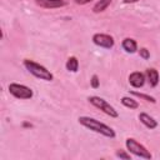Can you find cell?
I'll return each instance as SVG.
<instances>
[{"label":"cell","mask_w":160,"mask_h":160,"mask_svg":"<svg viewBox=\"0 0 160 160\" xmlns=\"http://www.w3.org/2000/svg\"><path fill=\"white\" fill-rule=\"evenodd\" d=\"M78 121H79L80 125H82V126L86 128L88 130H91V131H94V132H96V134H100V135H102V136H105V138L114 139V138L116 136V132H115V130H114L111 126H109V125L101 122L100 120H98V119H95V118L85 116V115H84V116H79Z\"/></svg>","instance_id":"1"},{"label":"cell","mask_w":160,"mask_h":160,"mask_svg":"<svg viewBox=\"0 0 160 160\" xmlns=\"http://www.w3.org/2000/svg\"><path fill=\"white\" fill-rule=\"evenodd\" d=\"M22 65L24 68L32 75L35 76L36 79H40V80H44V81H52L54 80V75L50 70H48L44 65L34 61V60H30V59H25L22 61Z\"/></svg>","instance_id":"2"},{"label":"cell","mask_w":160,"mask_h":160,"mask_svg":"<svg viewBox=\"0 0 160 160\" xmlns=\"http://www.w3.org/2000/svg\"><path fill=\"white\" fill-rule=\"evenodd\" d=\"M125 146H126V150L130 154H132V155H135L140 159H145V160L152 159V155H151L150 150H148L142 144H140L134 138H128L125 140Z\"/></svg>","instance_id":"3"},{"label":"cell","mask_w":160,"mask_h":160,"mask_svg":"<svg viewBox=\"0 0 160 160\" xmlns=\"http://www.w3.org/2000/svg\"><path fill=\"white\" fill-rule=\"evenodd\" d=\"M88 101H89L92 106H95L96 109L101 110V111H102L104 114H106L108 116H110V118H112V119L119 118L118 110H116L110 102H108L105 99H102V98H100V96H96V95H91V96L88 98Z\"/></svg>","instance_id":"4"},{"label":"cell","mask_w":160,"mask_h":160,"mask_svg":"<svg viewBox=\"0 0 160 160\" xmlns=\"http://www.w3.org/2000/svg\"><path fill=\"white\" fill-rule=\"evenodd\" d=\"M9 92L10 95H12L16 99L20 100H30L34 96V91L31 88L24 85V84H19V82H10L9 84Z\"/></svg>","instance_id":"5"},{"label":"cell","mask_w":160,"mask_h":160,"mask_svg":"<svg viewBox=\"0 0 160 160\" xmlns=\"http://www.w3.org/2000/svg\"><path fill=\"white\" fill-rule=\"evenodd\" d=\"M91 40H92L94 45H96L99 48H102V49H108V50L112 49L114 45H115L114 38L111 35H109V34H105V32H96V34H94Z\"/></svg>","instance_id":"6"},{"label":"cell","mask_w":160,"mask_h":160,"mask_svg":"<svg viewBox=\"0 0 160 160\" xmlns=\"http://www.w3.org/2000/svg\"><path fill=\"white\" fill-rule=\"evenodd\" d=\"M128 81H129V84H130L132 88L140 89V88H142V86L145 85V82H146V76H145V74L141 72V71H132V72H130V75H129V78H128Z\"/></svg>","instance_id":"7"},{"label":"cell","mask_w":160,"mask_h":160,"mask_svg":"<svg viewBox=\"0 0 160 160\" xmlns=\"http://www.w3.org/2000/svg\"><path fill=\"white\" fill-rule=\"evenodd\" d=\"M35 4L42 9H61L68 5L66 0H35Z\"/></svg>","instance_id":"8"},{"label":"cell","mask_w":160,"mask_h":160,"mask_svg":"<svg viewBox=\"0 0 160 160\" xmlns=\"http://www.w3.org/2000/svg\"><path fill=\"white\" fill-rule=\"evenodd\" d=\"M138 118H139L140 122H141L145 128H148V129H150V130H154V129H156V128L159 126L158 120H156L155 118H152L151 115L146 114V112H140Z\"/></svg>","instance_id":"9"},{"label":"cell","mask_w":160,"mask_h":160,"mask_svg":"<svg viewBox=\"0 0 160 160\" xmlns=\"http://www.w3.org/2000/svg\"><path fill=\"white\" fill-rule=\"evenodd\" d=\"M121 48L125 52L128 54H135L138 52L139 48H138V42L135 39L132 38H125L122 41H121Z\"/></svg>","instance_id":"10"},{"label":"cell","mask_w":160,"mask_h":160,"mask_svg":"<svg viewBox=\"0 0 160 160\" xmlns=\"http://www.w3.org/2000/svg\"><path fill=\"white\" fill-rule=\"evenodd\" d=\"M145 76H146V81L149 82V85L151 88H156L158 84H159V79H160V75H159V71L154 68H149L146 69L145 71Z\"/></svg>","instance_id":"11"},{"label":"cell","mask_w":160,"mask_h":160,"mask_svg":"<svg viewBox=\"0 0 160 160\" xmlns=\"http://www.w3.org/2000/svg\"><path fill=\"white\" fill-rule=\"evenodd\" d=\"M120 102H121L125 108H128V109H130V110H136V109H139V106H140L139 101H138L136 99H134L131 95H129V96H122V98L120 99Z\"/></svg>","instance_id":"12"},{"label":"cell","mask_w":160,"mask_h":160,"mask_svg":"<svg viewBox=\"0 0 160 160\" xmlns=\"http://www.w3.org/2000/svg\"><path fill=\"white\" fill-rule=\"evenodd\" d=\"M111 2H112V0H99V1H96L95 5L92 6V12L94 14H100V12L105 11L110 6Z\"/></svg>","instance_id":"13"},{"label":"cell","mask_w":160,"mask_h":160,"mask_svg":"<svg viewBox=\"0 0 160 160\" xmlns=\"http://www.w3.org/2000/svg\"><path fill=\"white\" fill-rule=\"evenodd\" d=\"M65 68L70 72H78L79 71V60H78V58L76 56H70L65 62Z\"/></svg>","instance_id":"14"},{"label":"cell","mask_w":160,"mask_h":160,"mask_svg":"<svg viewBox=\"0 0 160 160\" xmlns=\"http://www.w3.org/2000/svg\"><path fill=\"white\" fill-rule=\"evenodd\" d=\"M130 95L136 96V98H139V99H141V100H144V101H146V102L156 104V99H155L154 96L149 95V94H144V92H140V91H136V90H131V91H130Z\"/></svg>","instance_id":"15"},{"label":"cell","mask_w":160,"mask_h":160,"mask_svg":"<svg viewBox=\"0 0 160 160\" xmlns=\"http://www.w3.org/2000/svg\"><path fill=\"white\" fill-rule=\"evenodd\" d=\"M115 155H116L118 158H120V159H125V160H130V159H131L130 152H129L128 150H122V149H118V150L115 151Z\"/></svg>","instance_id":"16"},{"label":"cell","mask_w":160,"mask_h":160,"mask_svg":"<svg viewBox=\"0 0 160 160\" xmlns=\"http://www.w3.org/2000/svg\"><path fill=\"white\" fill-rule=\"evenodd\" d=\"M138 54H139V56H140L141 59H144V60H149V59H150V51H149L146 48H140V49L138 50Z\"/></svg>","instance_id":"17"},{"label":"cell","mask_w":160,"mask_h":160,"mask_svg":"<svg viewBox=\"0 0 160 160\" xmlns=\"http://www.w3.org/2000/svg\"><path fill=\"white\" fill-rule=\"evenodd\" d=\"M90 86L92 89H99V86H100V79H99V76L96 74H94L91 76V79H90Z\"/></svg>","instance_id":"18"},{"label":"cell","mask_w":160,"mask_h":160,"mask_svg":"<svg viewBox=\"0 0 160 160\" xmlns=\"http://www.w3.org/2000/svg\"><path fill=\"white\" fill-rule=\"evenodd\" d=\"M92 0H74V2L76 4V5H86V4H89V2H91Z\"/></svg>","instance_id":"19"},{"label":"cell","mask_w":160,"mask_h":160,"mask_svg":"<svg viewBox=\"0 0 160 160\" xmlns=\"http://www.w3.org/2000/svg\"><path fill=\"white\" fill-rule=\"evenodd\" d=\"M139 0H122L124 4H134V2H138Z\"/></svg>","instance_id":"20"}]
</instances>
